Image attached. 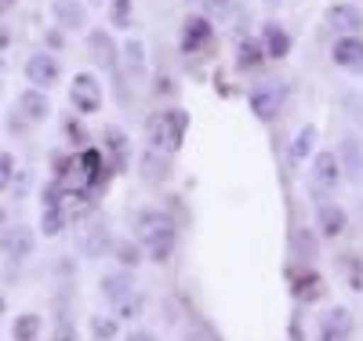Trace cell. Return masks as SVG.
I'll return each instance as SVG.
<instances>
[{
	"label": "cell",
	"mask_w": 363,
	"mask_h": 341,
	"mask_svg": "<svg viewBox=\"0 0 363 341\" xmlns=\"http://www.w3.org/2000/svg\"><path fill=\"white\" fill-rule=\"evenodd\" d=\"M135 236H138V243H145V255L153 262H167L174 255V222L160 211H142Z\"/></svg>",
	"instance_id": "obj_1"
},
{
	"label": "cell",
	"mask_w": 363,
	"mask_h": 341,
	"mask_svg": "<svg viewBox=\"0 0 363 341\" xmlns=\"http://www.w3.org/2000/svg\"><path fill=\"white\" fill-rule=\"evenodd\" d=\"M69 102L77 113L91 116V113H99L102 109V84L91 77V73H77L73 77V87H69Z\"/></svg>",
	"instance_id": "obj_2"
},
{
	"label": "cell",
	"mask_w": 363,
	"mask_h": 341,
	"mask_svg": "<svg viewBox=\"0 0 363 341\" xmlns=\"http://www.w3.org/2000/svg\"><path fill=\"white\" fill-rule=\"evenodd\" d=\"M211 44H215V26H211V18L189 15L186 26H182V51L186 55H203V51H211Z\"/></svg>",
	"instance_id": "obj_3"
},
{
	"label": "cell",
	"mask_w": 363,
	"mask_h": 341,
	"mask_svg": "<svg viewBox=\"0 0 363 341\" xmlns=\"http://www.w3.org/2000/svg\"><path fill=\"white\" fill-rule=\"evenodd\" d=\"M26 80L33 84L37 91H48V87H55L58 80H62V66H58V58L55 55H33L26 62Z\"/></svg>",
	"instance_id": "obj_4"
},
{
	"label": "cell",
	"mask_w": 363,
	"mask_h": 341,
	"mask_svg": "<svg viewBox=\"0 0 363 341\" xmlns=\"http://www.w3.org/2000/svg\"><path fill=\"white\" fill-rule=\"evenodd\" d=\"M33 233H29L26 225H8L4 233H0V255H4L8 262H26L29 255H33Z\"/></svg>",
	"instance_id": "obj_5"
},
{
	"label": "cell",
	"mask_w": 363,
	"mask_h": 341,
	"mask_svg": "<svg viewBox=\"0 0 363 341\" xmlns=\"http://www.w3.org/2000/svg\"><path fill=\"white\" fill-rule=\"evenodd\" d=\"M106 157H102V149H84L80 157L73 160V178L77 185H106Z\"/></svg>",
	"instance_id": "obj_6"
},
{
	"label": "cell",
	"mask_w": 363,
	"mask_h": 341,
	"mask_svg": "<svg viewBox=\"0 0 363 341\" xmlns=\"http://www.w3.org/2000/svg\"><path fill=\"white\" fill-rule=\"evenodd\" d=\"M352 327H356V320H352V313L345 305H335L330 313L320 320V341H349L352 337Z\"/></svg>",
	"instance_id": "obj_7"
},
{
	"label": "cell",
	"mask_w": 363,
	"mask_h": 341,
	"mask_svg": "<svg viewBox=\"0 0 363 341\" xmlns=\"http://www.w3.org/2000/svg\"><path fill=\"white\" fill-rule=\"evenodd\" d=\"M309 174H313V185H316V189H335V185L342 181V164H338V157H335V149L316 152Z\"/></svg>",
	"instance_id": "obj_8"
},
{
	"label": "cell",
	"mask_w": 363,
	"mask_h": 341,
	"mask_svg": "<svg viewBox=\"0 0 363 341\" xmlns=\"http://www.w3.org/2000/svg\"><path fill=\"white\" fill-rule=\"evenodd\" d=\"M327 26L342 37H356L363 29V11L356 4H330L327 8Z\"/></svg>",
	"instance_id": "obj_9"
},
{
	"label": "cell",
	"mask_w": 363,
	"mask_h": 341,
	"mask_svg": "<svg viewBox=\"0 0 363 341\" xmlns=\"http://www.w3.org/2000/svg\"><path fill=\"white\" fill-rule=\"evenodd\" d=\"M330 58H335V66L359 77L363 73V40L359 37H338L335 47H330Z\"/></svg>",
	"instance_id": "obj_10"
},
{
	"label": "cell",
	"mask_w": 363,
	"mask_h": 341,
	"mask_svg": "<svg viewBox=\"0 0 363 341\" xmlns=\"http://www.w3.org/2000/svg\"><path fill=\"white\" fill-rule=\"evenodd\" d=\"M291 294H294L301 305H313V301H323V298H327V284H323V276H320V272L306 269V272H298V276H294Z\"/></svg>",
	"instance_id": "obj_11"
},
{
	"label": "cell",
	"mask_w": 363,
	"mask_h": 341,
	"mask_svg": "<svg viewBox=\"0 0 363 341\" xmlns=\"http://www.w3.org/2000/svg\"><path fill=\"white\" fill-rule=\"evenodd\" d=\"M262 55L265 58H287L291 55V33H287V29L280 26V22H265V29H262Z\"/></svg>",
	"instance_id": "obj_12"
},
{
	"label": "cell",
	"mask_w": 363,
	"mask_h": 341,
	"mask_svg": "<svg viewBox=\"0 0 363 341\" xmlns=\"http://www.w3.org/2000/svg\"><path fill=\"white\" fill-rule=\"evenodd\" d=\"M18 116H22L26 123H40V120H48V116H51V102H48L44 91H37V87L22 91V95H18Z\"/></svg>",
	"instance_id": "obj_13"
},
{
	"label": "cell",
	"mask_w": 363,
	"mask_h": 341,
	"mask_svg": "<svg viewBox=\"0 0 363 341\" xmlns=\"http://www.w3.org/2000/svg\"><path fill=\"white\" fill-rule=\"evenodd\" d=\"M51 15H55L58 26H62V29H73V33L87 29V8L80 4V0H55V4H51Z\"/></svg>",
	"instance_id": "obj_14"
},
{
	"label": "cell",
	"mask_w": 363,
	"mask_h": 341,
	"mask_svg": "<svg viewBox=\"0 0 363 341\" xmlns=\"http://www.w3.org/2000/svg\"><path fill=\"white\" fill-rule=\"evenodd\" d=\"M138 174H142L149 185H160V181L171 178V160L164 157L160 149H145L142 160H138Z\"/></svg>",
	"instance_id": "obj_15"
},
{
	"label": "cell",
	"mask_w": 363,
	"mask_h": 341,
	"mask_svg": "<svg viewBox=\"0 0 363 341\" xmlns=\"http://www.w3.org/2000/svg\"><path fill=\"white\" fill-rule=\"evenodd\" d=\"M316 222H320V236H327V240H338V236L349 229V214H345L338 203H320V211H316Z\"/></svg>",
	"instance_id": "obj_16"
},
{
	"label": "cell",
	"mask_w": 363,
	"mask_h": 341,
	"mask_svg": "<svg viewBox=\"0 0 363 341\" xmlns=\"http://www.w3.org/2000/svg\"><path fill=\"white\" fill-rule=\"evenodd\" d=\"M87 51H91V58H95L102 69L116 66V44H113V37L106 33V29H91L87 33Z\"/></svg>",
	"instance_id": "obj_17"
},
{
	"label": "cell",
	"mask_w": 363,
	"mask_h": 341,
	"mask_svg": "<svg viewBox=\"0 0 363 341\" xmlns=\"http://www.w3.org/2000/svg\"><path fill=\"white\" fill-rule=\"evenodd\" d=\"M280 106H284V99H280L277 87H258V91H251V109H255L258 120H277Z\"/></svg>",
	"instance_id": "obj_18"
},
{
	"label": "cell",
	"mask_w": 363,
	"mask_h": 341,
	"mask_svg": "<svg viewBox=\"0 0 363 341\" xmlns=\"http://www.w3.org/2000/svg\"><path fill=\"white\" fill-rule=\"evenodd\" d=\"M145 138L153 142V149L178 152V149H174V142H171V123H167V116H164V113H153V116L145 120Z\"/></svg>",
	"instance_id": "obj_19"
},
{
	"label": "cell",
	"mask_w": 363,
	"mask_h": 341,
	"mask_svg": "<svg viewBox=\"0 0 363 341\" xmlns=\"http://www.w3.org/2000/svg\"><path fill=\"white\" fill-rule=\"evenodd\" d=\"M102 145L109 149V157H113V171H124L128 167V135L120 128H106L102 131Z\"/></svg>",
	"instance_id": "obj_20"
},
{
	"label": "cell",
	"mask_w": 363,
	"mask_h": 341,
	"mask_svg": "<svg viewBox=\"0 0 363 341\" xmlns=\"http://www.w3.org/2000/svg\"><path fill=\"white\" fill-rule=\"evenodd\" d=\"M40 330H44V320H40L37 313H22V316H15V323H11V341H37Z\"/></svg>",
	"instance_id": "obj_21"
},
{
	"label": "cell",
	"mask_w": 363,
	"mask_h": 341,
	"mask_svg": "<svg viewBox=\"0 0 363 341\" xmlns=\"http://www.w3.org/2000/svg\"><path fill=\"white\" fill-rule=\"evenodd\" d=\"M338 269H342V276H345V284H349L356 294H363V258H359V255H342V258H338Z\"/></svg>",
	"instance_id": "obj_22"
},
{
	"label": "cell",
	"mask_w": 363,
	"mask_h": 341,
	"mask_svg": "<svg viewBox=\"0 0 363 341\" xmlns=\"http://www.w3.org/2000/svg\"><path fill=\"white\" fill-rule=\"evenodd\" d=\"M335 157H338V164H345V171H349L352 178H359V174H363V157H359L356 138H345V142H342V149L335 152Z\"/></svg>",
	"instance_id": "obj_23"
},
{
	"label": "cell",
	"mask_w": 363,
	"mask_h": 341,
	"mask_svg": "<svg viewBox=\"0 0 363 341\" xmlns=\"http://www.w3.org/2000/svg\"><path fill=\"white\" fill-rule=\"evenodd\" d=\"M131 272H109V276H102V294L109 298V301H116V298H124L128 291H131Z\"/></svg>",
	"instance_id": "obj_24"
},
{
	"label": "cell",
	"mask_w": 363,
	"mask_h": 341,
	"mask_svg": "<svg viewBox=\"0 0 363 341\" xmlns=\"http://www.w3.org/2000/svg\"><path fill=\"white\" fill-rule=\"evenodd\" d=\"M313 145H316V128H313V123H306V128H301L298 135H294V145H291V157L301 164V160H306L309 157V152H313Z\"/></svg>",
	"instance_id": "obj_25"
},
{
	"label": "cell",
	"mask_w": 363,
	"mask_h": 341,
	"mask_svg": "<svg viewBox=\"0 0 363 341\" xmlns=\"http://www.w3.org/2000/svg\"><path fill=\"white\" fill-rule=\"evenodd\" d=\"M164 116H167V123H171V142H174V149H182V138H186V131H189V113H186V109H164Z\"/></svg>",
	"instance_id": "obj_26"
},
{
	"label": "cell",
	"mask_w": 363,
	"mask_h": 341,
	"mask_svg": "<svg viewBox=\"0 0 363 341\" xmlns=\"http://www.w3.org/2000/svg\"><path fill=\"white\" fill-rule=\"evenodd\" d=\"M262 44L258 40H240V51H236V66L240 69H255L258 62H262Z\"/></svg>",
	"instance_id": "obj_27"
},
{
	"label": "cell",
	"mask_w": 363,
	"mask_h": 341,
	"mask_svg": "<svg viewBox=\"0 0 363 341\" xmlns=\"http://www.w3.org/2000/svg\"><path fill=\"white\" fill-rule=\"evenodd\" d=\"M131 15H135V0H109V22L116 29H128Z\"/></svg>",
	"instance_id": "obj_28"
},
{
	"label": "cell",
	"mask_w": 363,
	"mask_h": 341,
	"mask_svg": "<svg viewBox=\"0 0 363 341\" xmlns=\"http://www.w3.org/2000/svg\"><path fill=\"white\" fill-rule=\"evenodd\" d=\"M116 334H120V323L113 316H95L91 320V337L95 341H116Z\"/></svg>",
	"instance_id": "obj_29"
},
{
	"label": "cell",
	"mask_w": 363,
	"mask_h": 341,
	"mask_svg": "<svg viewBox=\"0 0 363 341\" xmlns=\"http://www.w3.org/2000/svg\"><path fill=\"white\" fill-rule=\"evenodd\" d=\"M62 229H66V214L55 211V207H44V211H40V233H44V236H58Z\"/></svg>",
	"instance_id": "obj_30"
},
{
	"label": "cell",
	"mask_w": 363,
	"mask_h": 341,
	"mask_svg": "<svg viewBox=\"0 0 363 341\" xmlns=\"http://www.w3.org/2000/svg\"><path fill=\"white\" fill-rule=\"evenodd\" d=\"M113 305H116V316H120V320H135V316H142V294H135V291H128L124 298H116Z\"/></svg>",
	"instance_id": "obj_31"
},
{
	"label": "cell",
	"mask_w": 363,
	"mask_h": 341,
	"mask_svg": "<svg viewBox=\"0 0 363 341\" xmlns=\"http://www.w3.org/2000/svg\"><path fill=\"white\" fill-rule=\"evenodd\" d=\"M113 251H116L120 265H131V269H135V265L142 262V247H138V243H131V240H116Z\"/></svg>",
	"instance_id": "obj_32"
},
{
	"label": "cell",
	"mask_w": 363,
	"mask_h": 341,
	"mask_svg": "<svg viewBox=\"0 0 363 341\" xmlns=\"http://www.w3.org/2000/svg\"><path fill=\"white\" fill-rule=\"evenodd\" d=\"M11 178H15V157L8 149H0V193L11 185Z\"/></svg>",
	"instance_id": "obj_33"
},
{
	"label": "cell",
	"mask_w": 363,
	"mask_h": 341,
	"mask_svg": "<svg viewBox=\"0 0 363 341\" xmlns=\"http://www.w3.org/2000/svg\"><path fill=\"white\" fill-rule=\"evenodd\" d=\"M124 55H128V62L135 69H142V62H145V47H142V40H128L124 44Z\"/></svg>",
	"instance_id": "obj_34"
},
{
	"label": "cell",
	"mask_w": 363,
	"mask_h": 341,
	"mask_svg": "<svg viewBox=\"0 0 363 341\" xmlns=\"http://www.w3.org/2000/svg\"><path fill=\"white\" fill-rule=\"evenodd\" d=\"M102 243H106V229H95L91 236H84V251L87 255H102Z\"/></svg>",
	"instance_id": "obj_35"
},
{
	"label": "cell",
	"mask_w": 363,
	"mask_h": 341,
	"mask_svg": "<svg viewBox=\"0 0 363 341\" xmlns=\"http://www.w3.org/2000/svg\"><path fill=\"white\" fill-rule=\"evenodd\" d=\"M51 341H77V327H73L69 320H58V323H55Z\"/></svg>",
	"instance_id": "obj_36"
},
{
	"label": "cell",
	"mask_w": 363,
	"mask_h": 341,
	"mask_svg": "<svg viewBox=\"0 0 363 341\" xmlns=\"http://www.w3.org/2000/svg\"><path fill=\"white\" fill-rule=\"evenodd\" d=\"M298 247L306 251V258H313V255H316V240H313L309 233H298Z\"/></svg>",
	"instance_id": "obj_37"
},
{
	"label": "cell",
	"mask_w": 363,
	"mask_h": 341,
	"mask_svg": "<svg viewBox=\"0 0 363 341\" xmlns=\"http://www.w3.org/2000/svg\"><path fill=\"white\" fill-rule=\"evenodd\" d=\"M66 135H69L73 142H84V138H87V131L80 128V123H77V120H69V123H66Z\"/></svg>",
	"instance_id": "obj_38"
},
{
	"label": "cell",
	"mask_w": 363,
	"mask_h": 341,
	"mask_svg": "<svg viewBox=\"0 0 363 341\" xmlns=\"http://www.w3.org/2000/svg\"><path fill=\"white\" fill-rule=\"evenodd\" d=\"M8 47H11V33H8L4 26H0V51H8Z\"/></svg>",
	"instance_id": "obj_39"
},
{
	"label": "cell",
	"mask_w": 363,
	"mask_h": 341,
	"mask_svg": "<svg viewBox=\"0 0 363 341\" xmlns=\"http://www.w3.org/2000/svg\"><path fill=\"white\" fill-rule=\"evenodd\" d=\"M128 341H157V337H153V334H145V330H138V334H131Z\"/></svg>",
	"instance_id": "obj_40"
},
{
	"label": "cell",
	"mask_w": 363,
	"mask_h": 341,
	"mask_svg": "<svg viewBox=\"0 0 363 341\" xmlns=\"http://www.w3.org/2000/svg\"><path fill=\"white\" fill-rule=\"evenodd\" d=\"M15 4H18V0H0V15H4V11H11Z\"/></svg>",
	"instance_id": "obj_41"
},
{
	"label": "cell",
	"mask_w": 363,
	"mask_h": 341,
	"mask_svg": "<svg viewBox=\"0 0 363 341\" xmlns=\"http://www.w3.org/2000/svg\"><path fill=\"white\" fill-rule=\"evenodd\" d=\"M0 313H4V294H0Z\"/></svg>",
	"instance_id": "obj_42"
},
{
	"label": "cell",
	"mask_w": 363,
	"mask_h": 341,
	"mask_svg": "<svg viewBox=\"0 0 363 341\" xmlns=\"http://www.w3.org/2000/svg\"><path fill=\"white\" fill-rule=\"evenodd\" d=\"M0 222H4V211H0Z\"/></svg>",
	"instance_id": "obj_43"
},
{
	"label": "cell",
	"mask_w": 363,
	"mask_h": 341,
	"mask_svg": "<svg viewBox=\"0 0 363 341\" xmlns=\"http://www.w3.org/2000/svg\"><path fill=\"white\" fill-rule=\"evenodd\" d=\"M0 91H4V84H0Z\"/></svg>",
	"instance_id": "obj_44"
}]
</instances>
